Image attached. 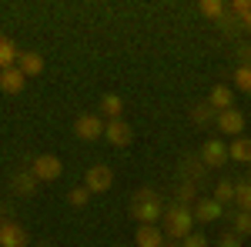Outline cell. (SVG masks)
Wrapping results in <instances>:
<instances>
[{
	"instance_id": "cell-1",
	"label": "cell",
	"mask_w": 251,
	"mask_h": 247,
	"mask_svg": "<svg viewBox=\"0 0 251 247\" xmlns=\"http://www.w3.org/2000/svg\"><path fill=\"white\" fill-rule=\"evenodd\" d=\"M164 201H161V194L154 187H141L134 194V201H131V214L137 217V224H154L164 217Z\"/></svg>"
},
{
	"instance_id": "cell-2",
	"label": "cell",
	"mask_w": 251,
	"mask_h": 247,
	"mask_svg": "<svg viewBox=\"0 0 251 247\" xmlns=\"http://www.w3.org/2000/svg\"><path fill=\"white\" fill-rule=\"evenodd\" d=\"M194 227V214L191 207H184V204H174L171 210H164V217H161V230H164V237L168 241H184Z\"/></svg>"
},
{
	"instance_id": "cell-3",
	"label": "cell",
	"mask_w": 251,
	"mask_h": 247,
	"mask_svg": "<svg viewBox=\"0 0 251 247\" xmlns=\"http://www.w3.org/2000/svg\"><path fill=\"white\" fill-rule=\"evenodd\" d=\"M30 171H34V177H37L40 184H50V180H57L60 174H64V164L54 154H37L34 164H30Z\"/></svg>"
},
{
	"instance_id": "cell-4",
	"label": "cell",
	"mask_w": 251,
	"mask_h": 247,
	"mask_svg": "<svg viewBox=\"0 0 251 247\" xmlns=\"http://www.w3.org/2000/svg\"><path fill=\"white\" fill-rule=\"evenodd\" d=\"M111 184H114V171L107 164H94L84 174V187L91 190V194H104V190H111Z\"/></svg>"
},
{
	"instance_id": "cell-5",
	"label": "cell",
	"mask_w": 251,
	"mask_h": 247,
	"mask_svg": "<svg viewBox=\"0 0 251 247\" xmlns=\"http://www.w3.org/2000/svg\"><path fill=\"white\" fill-rule=\"evenodd\" d=\"M214 127L225 134V137H241V131H245V114L238 111V107H231V111H221V114L214 117Z\"/></svg>"
},
{
	"instance_id": "cell-6",
	"label": "cell",
	"mask_w": 251,
	"mask_h": 247,
	"mask_svg": "<svg viewBox=\"0 0 251 247\" xmlns=\"http://www.w3.org/2000/svg\"><path fill=\"white\" fill-rule=\"evenodd\" d=\"M104 127H107V120H100L97 114H80L74 120V134H77L80 140H97V137H104Z\"/></svg>"
},
{
	"instance_id": "cell-7",
	"label": "cell",
	"mask_w": 251,
	"mask_h": 247,
	"mask_svg": "<svg viewBox=\"0 0 251 247\" xmlns=\"http://www.w3.org/2000/svg\"><path fill=\"white\" fill-rule=\"evenodd\" d=\"M191 214H194V221L214 224V221H221V217H225V204H218L214 197H198V201H194V207H191Z\"/></svg>"
},
{
	"instance_id": "cell-8",
	"label": "cell",
	"mask_w": 251,
	"mask_h": 247,
	"mask_svg": "<svg viewBox=\"0 0 251 247\" xmlns=\"http://www.w3.org/2000/svg\"><path fill=\"white\" fill-rule=\"evenodd\" d=\"M198 157H201L204 167H221V164L228 160V147H225L221 137H211V140H204V147H201Z\"/></svg>"
},
{
	"instance_id": "cell-9",
	"label": "cell",
	"mask_w": 251,
	"mask_h": 247,
	"mask_svg": "<svg viewBox=\"0 0 251 247\" xmlns=\"http://www.w3.org/2000/svg\"><path fill=\"white\" fill-rule=\"evenodd\" d=\"M27 244H30L27 227H20L14 221H3V227H0V247H27Z\"/></svg>"
},
{
	"instance_id": "cell-10",
	"label": "cell",
	"mask_w": 251,
	"mask_h": 247,
	"mask_svg": "<svg viewBox=\"0 0 251 247\" xmlns=\"http://www.w3.org/2000/svg\"><path fill=\"white\" fill-rule=\"evenodd\" d=\"M168 237L157 224H137V234H134V247H164Z\"/></svg>"
},
{
	"instance_id": "cell-11",
	"label": "cell",
	"mask_w": 251,
	"mask_h": 247,
	"mask_svg": "<svg viewBox=\"0 0 251 247\" xmlns=\"http://www.w3.org/2000/svg\"><path fill=\"white\" fill-rule=\"evenodd\" d=\"M104 137H107L114 147H127V144L134 140V131H131V124H127V120H107Z\"/></svg>"
},
{
	"instance_id": "cell-12",
	"label": "cell",
	"mask_w": 251,
	"mask_h": 247,
	"mask_svg": "<svg viewBox=\"0 0 251 247\" xmlns=\"http://www.w3.org/2000/svg\"><path fill=\"white\" fill-rule=\"evenodd\" d=\"M24 84H27V77L20 74V67H7V70H0V90L3 94H20L24 90Z\"/></svg>"
},
{
	"instance_id": "cell-13",
	"label": "cell",
	"mask_w": 251,
	"mask_h": 247,
	"mask_svg": "<svg viewBox=\"0 0 251 247\" xmlns=\"http://www.w3.org/2000/svg\"><path fill=\"white\" fill-rule=\"evenodd\" d=\"M208 104H211L218 114H221V111H231V107H234V90H231V87H225V84H214L211 94H208Z\"/></svg>"
},
{
	"instance_id": "cell-14",
	"label": "cell",
	"mask_w": 251,
	"mask_h": 247,
	"mask_svg": "<svg viewBox=\"0 0 251 247\" xmlns=\"http://www.w3.org/2000/svg\"><path fill=\"white\" fill-rule=\"evenodd\" d=\"M17 67L24 77H37V74H44V57H40L37 50H20Z\"/></svg>"
},
{
	"instance_id": "cell-15",
	"label": "cell",
	"mask_w": 251,
	"mask_h": 247,
	"mask_svg": "<svg viewBox=\"0 0 251 247\" xmlns=\"http://www.w3.org/2000/svg\"><path fill=\"white\" fill-rule=\"evenodd\" d=\"M10 190L20 194V197H30V194L37 190V177H34V171H17L14 177H10Z\"/></svg>"
},
{
	"instance_id": "cell-16",
	"label": "cell",
	"mask_w": 251,
	"mask_h": 247,
	"mask_svg": "<svg viewBox=\"0 0 251 247\" xmlns=\"http://www.w3.org/2000/svg\"><path fill=\"white\" fill-rule=\"evenodd\" d=\"M228 160H241V164H251V137H234L231 147H228Z\"/></svg>"
},
{
	"instance_id": "cell-17",
	"label": "cell",
	"mask_w": 251,
	"mask_h": 247,
	"mask_svg": "<svg viewBox=\"0 0 251 247\" xmlns=\"http://www.w3.org/2000/svg\"><path fill=\"white\" fill-rule=\"evenodd\" d=\"M121 111H124V100L117 94H104L100 97V114L107 120H121Z\"/></svg>"
},
{
	"instance_id": "cell-18",
	"label": "cell",
	"mask_w": 251,
	"mask_h": 247,
	"mask_svg": "<svg viewBox=\"0 0 251 247\" xmlns=\"http://www.w3.org/2000/svg\"><path fill=\"white\" fill-rule=\"evenodd\" d=\"M214 117H218V111H214L208 100H204V104H194V107H191V120L198 124V127H208V124H214Z\"/></svg>"
},
{
	"instance_id": "cell-19",
	"label": "cell",
	"mask_w": 251,
	"mask_h": 247,
	"mask_svg": "<svg viewBox=\"0 0 251 247\" xmlns=\"http://www.w3.org/2000/svg\"><path fill=\"white\" fill-rule=\"evenodd\" d=\"M20 57V50L14 47V40L10 37H0V70H7V67H14Z\"/></svg>"
},
{
	"instance_id": "cell-20",
	"label": "cell",
	"mask_w": 251,
	"mask_h": 247,
	"mask_svg": "<svg viewBox=\"0 0 251 247\" xmlns=\"http://www.w3.org/2000/svg\"><path fill=\"white\" fill-rule=\"evenodd\" d=\"M234 204H238V210L251 214V180H238L234 184Z\"/></svg>"
},
{
	"instance_id": "cell-21",
	"label": "cell",
	"mask_w": 251,
	"mask_h": 247,
	"mask_svg": "<svg viewBox=\"0 0 251 247\" xmlns=\"http://www.w3.org/2000/svg\"><path fill=\"white\" fill-rule=\"evenodd\" d=\"M198 10H201L204 17H211V20H221L225 14H228V7H225L221 0H201V3H198Z\"/></svg>"
},
{
	"instance_id": "cell-22",
	"label": "cell",
	"mask_w": 251,
	"mask_h": 247,
	"mask_svg": "<svg viewBox=\"0 0 251 247\" xmlns=\"http://www.w3.org/2000/svg\"><path fill=\"white\" fill-rule=\"evenodd\" d=\"M234 184H238V180H228V177H225V180H218V184H214V201H218V204L234 201Z\"/></svg>"
},
{
	"instance_id": "cell-23",
	"label": "cell",
	"mask_w": 251,
	"mask_h": 247,
	"mask_svg": "<svg viewBox=\"0 0 251 247\" xmlns=\"http://www.w3.org/2000/svg\"><path fill=\"white\" fill-rule=\"evenodd\" d=\"M231 221H234V234L238 237H248L251 234V214L248 210H231Z\"/></svg>"
},
{
	"instance_id": "cell-24",
	"label": "cell",
	"mask_w": 251,
	"mask_h": 247,
	"mask_svg": "<svg viewBox=\"0 0 251 247\" xmlns=\"http://www.w3.org/2000/svg\"><path fill=\"white\" fill-rule=\"evenodd\" d=\"M234 87L241 94H251V67H238L234 70Z\"/></svg>"
},
{
	"instance_id": "cell-25",
	"label": "cell",
	"mask_w": 251,
	"mask_h": 247,
	"mask_svg": "<svg viewBox=\"0 0 251 247\" xmlns=\"http://www.w3.org/2000/svg\"><path fill=\"white\" fill-rule=\"evenodd\" d=\"M67 201H71L74 207H84V204L91 201V190H87V187H74L71 194H67Z\"/></svg>"
},
{
	"instance_id": "cell-26",
	"label": "cell",
	"mask_w": 251,
	"mask_h": 247,
	"mask_svg": "<svg viewBox=\"0 0 251 247\" xmlns=\"http://www.w3.org/2000/svg\"><path fill=\"white\" fill-rule=\"evenodd\" d=\"M228 10H234L238 17L245 20V17H251V0H234V3H228Z\"/></svg>"
},
{
	"instance_id": "cell-27",
	"label": "cell",
	"mask_w": 251,
	"mask_h": 247,
	"mask_svg": "<svg viewBox=\"0 0 251 247\" xmlns=\"http://www.w3.org/2000/svg\"><path fill=\"white\" fill-rule=\"evenodd\" d=\"M181 247H211L208 244V237H201V234H188V237H184V241H181Z\"/></svg>"
},
{
	"instance_id": "cell-28",
	"label": "cell",
	"mask_w": 251,
	"mask_h": 247,
	"mask_svg": "<svg viewBox=\"0 0 251 247\" xmlns=\"http://www.w3.org/2000/svg\"><path fill=\"white\" fill-rule=\"evenodd\" d=\"M191 197H194V184H191V180H184V184H181V190H177V201L188 207V201H191Z\"/></svg>"
},
{
	"instance_id": "cell-29",
	"label": "cell",
	"mask_w": 251,
	"mask_h": 247,
	"mask_svg": "<svg viewBox=\"0 0 251 247\" xmlns=\"http://www.w3.org/2000/svg\"><path fill=\"white\" fill-rule=\"evenodd\" d=\"M245 244V237H238V234H225V237H221V241H218V247H241Z\"/></svg>"
},
{
	"instance_id": "cell-30",
	"label": "cell",
	"mask_w": 251,
	"mask_h": 247,
	"mask_svg": "<svg viewBox=\"0 0 251 247\" xmlns=\"http://www.w3.org/2000/svg\"><path fill=\"white\" fill-rule=\"evenodd\" d=\"M238 60H241L238 67H251V47H248V44H241V47H238Z\"/></svg>"
},
{
	"instance_id": "cell-31",
	"label": "cell",
	"mask_w": 251,
	"mask_h": 247,
	"mask_svg": "<svg viewBox=\"0 0 251 247\" xmlns=\"http://www.w3.org/2000/svg\"><path fill=\"white\" fill-rule=\"evenodd\" d=\"M241 27H245V30L251 34V17H245V20H241Z\"/></svg>"
},
{
	"instance_id": "cell-32",
	"label": "cell",
	"mask_w": 251,
	"mask_h": 247,
	"mask_svg": "<svg viewBox=\"0 0 251 247\" xmlns=\"http://www.w3.org/2000/svg\"><path fill=\"white\" fill-rule=\"evenodd\" d=\"M164 247H181V244H174V241H168V244H164Z\"/></svg>"
},
{
	"instance_id": "cell-33",
	"label": "cell",
	"mask_w": 251,
	"mask_h": 247,
	"mask_svg": "<svg viewBox=\"0 0 251 247\" xmlns=\"http://www.w3.org/2000/svg\"><path fill=\"white\" fill-rule=\"evenodd\" d=\"M37 247H50V244H37Z\"/></svg>"
},
{
	"instance_id": "cell-34",
	"label": "cell",
	"mask_w": 251,
	"mask_h": 247,
	"mask_svg": "<svg viewBox=\"0 0 251 247\" xmlns=\"http://www.w3.org/2000/svg\"><path fill=\"white\" fill-rule=\"evenodd\" d=\"M0 227H3V217H0Z\"/></svg>"
},
{
	"instance_id": "cell-35",
	"label": "cell",
	"mask_w": 251,
	"mask_h": 247,
	"mask_svg": "<svg viewBox=\"0 0 251 247\" xmlns=\"http://www.w3.org/2000/svg\"><path fill=\"white\" fill-rule=\"evenodd\" d=\"M121 247H124V244H121Z\"/></svg>"
},
{
	"instance_id": "cell-36",
	"label": "cell",
	"mask_w": 251,
	"mask_h": 247,
	"mask_svg": "<svg viewBox=\"0 0 251 247\" xmlns=\"http://www.w3.org/2000/svg\"><path fill=\"white\" fill-rule=\"evenodd\" d=\"M248 180H251V177H248Z\"/></svg>"
}]
</instances>
